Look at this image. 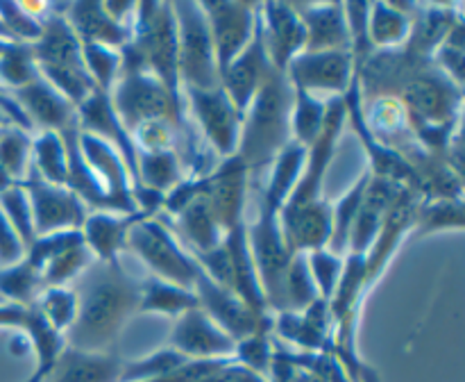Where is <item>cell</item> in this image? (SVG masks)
I'll use <instances>...</instances> for the list:
<instances>
[{"instance_id":"obj_1","label":"cell","mask_w":465,"mask_h":382,"mask_svg":"<svg viewBox=\"0 0 465 382\" xmlns=\"http://www.w3.org/2000/svg\"><path fill=\"white\" fill-rule=\"evenodd\" d=\"M77 314L64 335L68 348L84 353H109L123 327L139 314L141 280L132 277L118 262H98L75 280Z\"/></svg>"},{"instance_id":"obj_2","label":"cell","mask_w":465,"mask_h":382,"mask_svg":"<svg viewBox=\"0 0 465 382\" xmlns=\"http://www.w3.org/2000/svg\"><path fill=\"white\" fill-rule=\"evenodd\" d=\"M293 86L286 73L271 68L248 105L241 126L239 157L248 168L250 194H257L277 155L293 141L291 136Z\"/></svg>"},{"instance_id":"obj_3","label":"cell","mask_w":465,"mask_h":382,"mask_svg":"<svg viewBox=\"0 0 465 382\" xmlns=\"http://www.w3.org/2000/svg\"><path fill=\"white\" fill-rule=\"evenodd\" d=\"M398 98L407 109L418 144L430 155L448 159L450 146L461 135L463 86L431 62L404 85Z\"/></svg>"},{"instance_id":"obj_4","label":"cell","mask_w":465,"mask_h":382,"mask_svg":"<svg viewBox=\"0 0 465 382\" xmlns=\"http://www.w3.org/2000/svg\"><path fill=\"white\" fill-rule=\"evenodd\" d=\"M150 73L177 100H184L177 71V23L173 3H136L132 36L121 48V75Z\"/></svg>"},{"instance_id":"obj_5","label":"cell","mask_w":465,"mask_h":382,"mask_svg":"<svg viewBox=\"0 0 465 382\" xmlns=\"http://www.w3.org/2000/svg\"><path fill=\"white\" fill-rule=\"evenodd\" d=\"M62 9L64 3H50V14L44 18V30L30 50L39 75L77 109L98 89L82 62L80 39L68 25Z\"/></svg>"},{"instance_id":"obj_6","label":"cell","mask_w":465,"mask_h":382,"mask_svg":"<svg viewBox=\"0 0 465 382\" xmlns=\"http://www.w3.org/2000/svg\"><path fill=\"white\" fill-rule=\"evenodd\" d=\"M127 250H132L154 277H162L184 289L193 291L195 280L203 273L193 255L182 248L175 232L162 214L132 226L127 235Z\"/></svg>"},{"instance_id":"obj_7","label":"cell","mask_w":465,"mask_h":382,"mask_svg":"<svg viewBox=\"0 0 465 382\" xmlns=\"http://www.w3.org/2000/svg\"><path fill=\"white\" fill-rule=\"evenodd\" d=\"M177 23V71L182 89H216L221 86L212 35L200 3L175 0Z\"/></svg>"},{"instance_id":"obj_8","label":"cell","mask_w":465,"mask_h":382,"mask_svg":"<svg viewBox=\"0 0 465 382\" xmlns=\"http://www.w3.org/2000/svg\"><path fill=\"white\" fill-rule=\"evenodd\" d=\"M248 246L268 312L277 314L282 305V285H284L286 268L295 253L286 246L284 235H282L280 214L268 209L259 200L257 216L248 221Z\"/></svg>"},{"instance_id":"obj_9","label":"cell","mask_w":465,"mask_h":382,"mask_svg":"<svg viewBox=\"0 0 465 382\" xmlns=\"http://www.w3.org/2000/svg\"><path fill=\"white\" fill-rule=\"evenodd\" d=\"M114 109L123 126L134 130L136 126L154 118H171L177 126H189L191 118L186 114L184 100H177L157 77L150 73L136 75H121L109 94Z\"/></svg>"},{"instance_id":"obj_10","label":"cell","mask_w":465,"mask_h":382,"mask_svg":"<svg viewBox=\"0 0 465 382\" xmlns=\"http://www.w3.org/2000/svg\"><path fill=\"white\" fill-rule=\"evenodd\" d=\"M182 96H184L186 114L198 127L200 136L207 141L209 148L221 159L239 153L243 114L236 109L230 96L223 91V86H216V89H182Z\"/></svg>"},{"instance_id":"obj_11","label":"cell","mask_w":465,"mask_h":382,"mask_svg":"<svg viewBox=\"0 0 465 382\" xmlns=\"http://www.w3.org/2000/svg\"><path fill=\"white\" fill-rule=\"evenodd\" d=\"M25 262L39 273L41 289L68 286L94 264V255L86 248L82 230H64L41 235L32 241Z\"/></svg>"},{"instance_id":"obj_12","label":"cell","mask_w":465,"mask_h":382,"mask_svg":"<svg viewBox=\"0 0 465 382\" xmlns=\"http://www.w3.org/2000/svg\"><path fill=\"white\" fill-rule=\"evenodd\" d=\"M200 309L234 341L248 339L252 335H272V314L259 312L245 303L239 294L216 285L204 271L193 286Z\"/></svg>"},{"instance_id":"obj_13","label":"cell","mask_w":465,"mask_h":382,"mask_svg":"<svg viewBox=\"0 0 465 382\" xmlns=\"http://www.w3.org/2000/svg\"><path fill=\"white\" fill-rule=\"evenodd\" d=\"M21 186L25 189L27 200H30L36 236L64 230H80L84 226L89 209L68 186L50 185L32 166L27 168Z\"/></svg>"},{"instance_id":"obj_14","label":"cell","mask_w":465,"mask_h":382,"mask_svg":"<svg viewBox=\"0 0 465 382\" xmlns=\"http://www.w3.org/2000/svg\"><path fill=\"white\" fill-rule=\"evenodd\" d=\"M200 7L207 18L218 73H223L252 41L257 30L259 3L212 0V3H200Z\"/></svg>"},{"instance_id":"obj_15","label":"cell","mask_w":465,"mask_h":382,"mask_svg":"<svg viewBox=\"0 0 465 382\" xmlns=\"http://www.w3.org/2000/svg\"><path fill=\"white\" fill-rule=\"evenodd\" d=\"M204 198L223 235L248 226L245 214L250 200V177L239 155L221 159V164L204 177Z\"/></svg>"},{"instance_id":"obj_16","label":"cell","mask_w":465,"mask_h":382,"mask_svg":"<svg viewBox=\"0 0 465 382\" xmlns=\"http://www.w3.org/2000/svg\"><path fill=\"white\" fill-rule=\"evenodd\" d=\"M291 86L302 89L321 98H339L350 89L354 80V59L350 50H325V53H302L286 66Z\"/></svg>"},{"instance_id":"obj_17","label":"cell","mask_w":465,"mask_h":382,"mask_svg":"<svg viewBox=\"0 0 465 382\" xmlns=\"http://www.w3.org/2000/svg\"><path fill=\"white\" fill-rule=\"evenodd\" d=\"M420 200H422L420 196H418L416 191L407 189V186H400L398 194H395L393 205H391L389 214H386L375 241H372V246L368 248V253L363 255V257H366L368 291H371L372 285H377L381 273L386 271L389 262L393 259L395 250H398L400 246H402V241L413 232V226H416V212Z\"/></svg>"},{"instance_id":"obj_18","label":"cell","mask_w":465,"mask_h":382,"mask_svg":"<svg viewBox=\"0 0 465 382\" xmlns=\"http://www.w3.org/2000/svg\"><path fill=\"white\" fill-rule=\"evenodd\" d=\"M77 141H80V150L84 155L86 164L100 180L103 189L107 191L114 209L118 214H134V185H132L130 168H127L121 153L100 136L82 132L80 127H77Z\"/></svg>"},{"instance_id":"obj_19","label":"cell","mask_w":465,"mask_h":382,"mask_svg":"<svg viewBox=\"0 0 465 382\" xmlns=\"http://www.w3.org/2000/svg\"><path fill=\"white\" fill-rule=\"evenodd\" d=\"M259 27L266 57L275 71L286 73L291 59L304 50V25L291 3H259Z\"/></svg>"},{"instance_id":"obj_20","label":"cell","mask_w":465,"mask_h":382,"mask_svg":"<svg viewBox=\"0 0 465 382\" xmlns=\"http://www.w3.org/2000/svg\"><path fill=\"white\" fill-rule=\"evenodd\" d=\"M168 346L186 359H232L236 341L198 307L175 318Z\"/></svg>"},{"instance_id":"obj_21","label":"cell","mask_w":465,"mask_h":382,"mask_svg":"<svg viewBox=\"0 0 465 382\" xmlns=\"http://www.w3.org/2000/svg\"><path fill=\"white\" fill-rule=\"evenodd\" d=\"M14 103L21 107L30 123L32 132H64L66 127L77 126L75 105L68 103L54 86H50L44 77H36L30 85L16 91H9Z\"/></svg>"},{"instance_id":"obj_22","label":"cell","mask_w":465,"mask_h":382,"mask_svg":"<svg viewBox=\"0 0 465 382\" xmlns=\"http://www.w3.org/2000/svg\"><path fill=\"white\" fill-rule=\"evenodd\" d=\"M272 332L300 353H327L331 344L330 305L316 298L302 312L272 314Z\"/></svg>"},{"instance_id":"obj_23","label":"cell","mask_w":465,"mask_h":382,"mask_svg":"<svg viewBox=\"0 0 465 382\" xmlns=\"http://www.w3.org/2000/svg\"><path fill=\"white\" fill-rule=\"evenodd\" d=\"M77 127L82 132H89V135L100 136L103 141H107L109 146L121 153V157L125 159L127 168H130L132 185L136 186V146L132 139L130 130L123 126V121L118 118L116 109H114L109 94L104 91H94L84 103L77 107Z\"/></svg>"},{"instance_id":"obj_24","label":"cell","mask_w":465,"mask_h":382,"mask_svg":"<svg viewBox=\"0 0 465 382\" xmlns=\"http://www.w3.org/2000/svg\"><path fill=\"white\" fill-rule=\"evenodd\" d=\"M282 235L293 253H313L330 246L331 200L318 198L313 203L280 212Z\"/></svg>"},{"instance_id":"obj_25","label":"cell","mask_w":465,"mask_h":382,"mask_svg":"<svg viewBox=\"0 0 465 382\" xmlns=\"http://www.w3.org/2000/svg\"><path fill=\"white\" fill-rule=\"evenodd\" d=\"M271 62L266 57V50H263V39H262V27H259V9H257V30H254L252 41L248 44V48L221 73V86L227 96H230L232 103L236 105L241 114H245L248 105L252 103L254 94L262 86L263 77L271 71Z\"/></svg>"},{"instance_id":"obj_26","label":"cell","mask_w":465,"mask_h":382,"mask_svg":"<svg viewBox=\"0 0 465 382\" xmlns=\"http://www.w3.org/2000/svg\"><path fill=\"white\" fill-rule=\"evenodd\" d=\"M64 16L68 25L77 35L80 44H98L107 48L121 50L130 41L132 27L123 25L112 16L98 0H77V3H64Z\"/></svg>"},{"instance_id":"obj_27","label":"cell","mask_w":465,"mask_h":382,"mask_svg":"<svg viewBox=\"0 0 465 382\" xmlns=\"http://www.w3.org/2000/svg\"><path fill=\"white\" fill-rule=\"evenodd\" d=\"M293 7L304 25L307 53L350 50V27L343 3H304Z\"/></svg>"},{"instance_id":"obj_28","label":"cell","mask_w":465,"mask_h":382,"mask_svg":"<svg viewBox=\"0 0 465 382\" xmlns=\"http://www.w3.org/2000/svg\"><path fill=\"white\" fill-rule=\"evenodd\" d=\"M411 14V32L407 48L420 57L431 59L454 25L463 21V5H407Z\"/></svg>"},{"instance_id":"obj_29","label":"cell","mask_w":465,"mask_h":382,"mask_svg":"<svg viewBox=\"0 0 465 382\" xmlns=\"http://www.w3.org/2000/svg\"><path fill=\"white\" fill-rule=\"evenodd\" d=\"M145 214H116V212H91L86 214L84 226L80 227L86 248L98 262H118V255L127 250V235L132 226L143 221Z\"/></svg>"},{"instance_id":"obj_30","label":"cell","mask_w":465,"mask_h":382,"mask_svg":"<svg viewBox=\"0 0 465 382\" xmlns=\"http://www.w3.org/2000/svg\"><path fill=\"white\" fill-rule=\"evenodd\" d=\"M125 359L116 353H84L64 348L44 382H121Z\"/></svg>"},{"instance_id":"obj_31","label":"cell","mask_w":465,"mask_h":382,"mask_svg":"<svg viewBox=\"0 0 465 382\" xmlns=\"http://www.w3.org/2000/svg\"><path fill=\"white\" fill-rule=\"evenodd\" d=\"M398 189L400 186L393 185V182H386L371 176L366 196H363V203L361 207H359L357 218H354L352 235H350L348 244V255L368 253V248H371L372 241H375L377 232H380L381 223H384L386 214H389L391 205H393Z\"/></svg>"},{"instance_id":"obj_32","label":"cell","mask_w":465,"mask_h":382,"mask_svg":"<svg viewBox=\"0 0 465 382\" xmlns=\"http://www.w3.org/2000/svg\"><path fill=\"white\" fill-rule=\"evenodd\" d=\"M304 159H307V148H302L300 144L291 141V144L277 155L275 162H272L262 189L254 194V200H259V203L266 205L268 209L280 214V209L284 207L291 191H293L295 182H298L300 173H302Z\"/></svg>"},{"instance_id":"obj_33","label":"cell","mask_w":465,"mask_h":382,"mask_svg":"<svg viewBox=\"0 0 465 382\" xmlns=\"http://www.w3.org/2000/svg\"><path fill=\"white\" fill-rule=\"evenodd\" d=\"M171 230L175 232V236H182L189 244L191 255H200L216 248V246H221L223 236H225L216 218H213L204 194L198 196L191 205H186L177 216H173Z\"/></svg>"},{"instance_id":"obj_34","label":"cell","mask_w":465,"mask_h":382,"mask_svg":"<svg viewBox=\"0 0 465 382\" xmlns=\"http://www.w3.org/2000/svg\"><path fill=\"white\" fill-rule=\"evenodd\" d=\"M368 41L372 50L402 48L411 32V14L407 5L372 3L368 5Z\"/></svg>"},{"instance_id":"obj_35","label":"cell","mask_w":465,"mask_h":382,"mask_svg":"<svg viewBox=\"0 0 465 382\" xmlns=\"http://www.w3.org/2000/svg\"><path fill=\"white\" fill-rule=\"evenodd\" d=\"M198 296L195 291L177 286L162 277L148 276L141 280L139 294V312L145 314H163V317L177 318L189 309H198Z\"/></svg>"},{"instance_id":"obj_36","label":"cell","mask_w":465,"mask_h":382,"mask_svg":"<svg viewBox=\"0 0 465 382\" xmlns=\"http://www.w3.org/2000/svg\"><path fill=\"white\" fill-rule=\"evenodd\" d=\"M21 332L27 337L30 348L35 350L36 355L35 371L41 373L45 380V376L53 371L54 362L59 359L62 350L66 348V339H64L62 332L54 330V327L45 321L44 314H41L35 305H30V307L25 309V323H23Z\"/></svg>"},{"instance_id":"obj_37","label":"cell","mask_w":465,"mask_h":382,"mask_svg":"<svg viewBox=\"0 0 465 382\" xmlns=\"http://www.w3.org/2000/svg\"><path fill=\"white\" fill-rule=\"evenodd\" d=\"M184 168L175 153H136V189H150L166 196L184 180Z\"/></svg>"},{"instance_id":"obj_38","label":"cell","mask_w":465,"mask_h":382,"mask_svg":"<svg viewBox=\"0 0 465 382\" xmlns=\"http://www.w3.org/2000/svg\"><path fill=\"white\" fill-rule=\"evenodd\" d=\"M368 182H371V171L363 173L336 203H331V236L330 246H327V250H331V253L343 255V257L348 255L350 235H352L354 218L361 207L363 196H366Z\"/></svg>"},{"instance_id":"obj_39","label":"cell","mask_w":465,"mask_h":382,"mask_svg":"<svg viewBox=\"0 0 465 382\" xmlns=\"http://www.w3.org/2000/svg\"><path fill=\"white\" fill-rule=\"evenodd\" d=\"M327 100L307 94L293 86V109H291V136L302 148H312L313 141L321 136L327 118Z\"/></svg>"},{"instance_id":"obj_40","label":"cell","mask_w":465,"mask_h":382,"mask_svg":"<svg viewBox=\"0 0 465 382\" xmlns=\"http://www.w3.org/2000/svg\"><path fill=\"white\" fill-rule=\"evenodd\" d=\"M30 166L50 185L66 186V146L62 132H36L32 135Z\"/></svg>"},{"instance_id":"obj_41","label":"cell","mask_w":465,"mask_h":382,"mask_svg":"<svg viewBox=\"0 0 465 382\" xmlns=\"http://www.w3.org/2000/svg\"><path fill=\"white\" fill-rule=\"evenodd\" d=\"M318 296L316 285L312 280V273L307 266V255L295 253L291 259L289 268H286L284 285H282V305L280 312H302L313 303Z\"/></svg>"},{"instance_id":"obj_42","label":"cell","mask_w":465,"mask_h":382,"mask_svg":"<svg viewBox=\"0 0 465 382\" xmlns=\"http://www.w3.org/2000/svg\"><path fill=\"white\" fill-rule=\"evenodd\" d=\"M463 221V200H420L411 235L425 236L430 232L461 230Z\"/></svg>"},{"instance_id":"obj_43","label":"cell","mask_w":465,"mask_h":382,"mask_svg":"<svg viewBox=\"0 0 465 382\" xmlns=\"http://www.w3.org/2000/svg\"><path fill=\"white\" fill-rule=\"evenodd\" d=\"M32 132L16 126H5L0 130V171L7 173L14 182H21L30 168Z\"/></svg>"},{"instance_id":"obj_44","label":"cell","mask_w":465,"mask_h":382,"mask_svg":"<svg viewBox=\"0 0 465 382\" xmlns=\"http://www.w3.org/2000/svg\"><path fill=\"white\" fill-rule=\"evenodd\" d=\"M41 291L39 273L25 262V257L12 266L0 268V296L7 303L30 307Z\"/></svg>"},{"instance_id":"obj_45","label":"cell","mask_w":465,"mask_h":382,"mask_svg":"<svg viewBox=\"0 0 465 382\" xmlns=\"http://www.w3.org/2000/svg\"><path fill=\"white\" fill-rule=\"evenodd\" d=\"M32 305L44 314V318L54 330L66 335L68 327L75 321L77 294L73 286H48V289L39 291Z\"/></svg>"},{"instance_id":"obj_46","label":"cell","mask_w":465,"mask_h":382,"mask_svg":"<svg viewBox=\"0 0 465 382\" xmlns=\"http://www.w3.org/2000/svg\"><path fill=\"white\" fill-rule=\"evenodd\" d=\"M186 362H191V359H186L184 355L166 346V348L154 350V353L145 355V357L123 364L121 382H145L154 380V377H163L168 373L177 371L180 367H184Z\"/></svg>"},{"instance_id":"obj_47","label":"cell","mask_w":465,"mask_h":382,"mask_svg":"<svg viewBox=\"0 0 465 382\" xmlns=\"http://www.w3.org/2000/svg\"><path fill=\"white\" fill-rule=\"evenodd\" d=\"M82 62L95 89L112 94L121 71V50L98 44H82Z\"/></svg>"},{"instance_id":"obj_48","label":"cell","mask_w":465,"mask_h":382,"mask_svg":"<svg viewBox=\"0 0 465 382\" xmlns=\"http://www.w3.org/2000/svg\"><path fill=\"white\" fill-rule=\"evenodd\" d=\"M36 77H39V71H36L30 45L9 44L0 55V86L5 91H16Z\"/></svg>"},{"instance_id":"obj_49","label":"cell","mask_w":465,"mask_h":382,"mask_svg":"<svg viewBox=\"0 0 465 382\" xmlns=\"http://www.w3.org/2000/svg\"><path fill=\"white\" fill-rule=\"evenodd\" d=\"M0 209H3V214L7 216V221L12 223V227L16 230L18 239L23 241L27 253L32 241L36 239V232H35V223H32L30 200H27V194L21 186V182H14L12 186L0 191Z\"/></svg>"},{"instance_id":"obj_50","label":"cell","mask_w":465,"mask_h":382,"mask_svg":"<svg viewBox=\"0 0 465 382\" xmlns=\"http://www.w3.org/2000/svg\"><path fill=\"white\" fill-rule=\"evenodd\" d=\"M0 21L12 44L32 45L44 30V18L35 16L25 3H0Z\"/></svg>"},{"instance_id":"obj_51","label":"cell","mask_w":465,"mask_h":382,"mask_svg":"<svg viewBox=\"0 0 465 382\" xmlns=\"http://www.w3.org/2000/svg\"><path fill=\"white\" fill-rule=\"evenodd\" d=\"M343 255H336L327 248L307 253L309 273H312V280L322 300H330L331 294H334L336 285L341 280V273H343Z\"/></svg>"},{"instance_id":"obj_52","label":"cell","mask_w":465,"mask_h":382,"mask_svg":"<svg viewBox=\"0 0 465 382\" xmlns=\"http://www.w3.org/2000/svg\"><path fill=\"white\" fill-rule=\"evenodd\" d=\"M272 355H275V346H272L271 335H252L248 339L236 341L234 346V359L236 364L245 367L248 371L257 373V376L268 377V371H271Z\"/></svg>"},{"instance_id":"obj_53","label":"cell","mask_w":465,"mask_h":382,"mask_svg":"<svg viewBox=\"0 0 465 382\" xmlns=\"http://www.w3.org/2000/svg\"><path fill=\"white\" fill-rule=\"evenodd\" d=\"M431 62L439 71H443L450 80L463 86V64H465V25L463 21L452 27L448 39L436 48Z\"/></svg>"},{"instance_id":"obj_54","label":"cell","mask_w":465,"mask_h":382,"mask_svg":"<svg viewBox=\"0 0 465 382\" xmlns=\"http://www.w3.org/2000/svg\"><path fill=\"white\" fill-rule=\"evenodd\" d=\"M23 257H25V246L0 209V268L18 264Z\"/></svg>"},{"instance_id":"obj_55","label":"cell","mask_w":465,"mask_h":382,"mask_svg":"<svg viewBox=\"0 0 465 382\" xmlns=\"http://www.w3.org/2000/svg\"><path fill=\"white\" fill-rule=\"evenodd\" d=\"M198 382H268V380L266 377L257 376V373L248 371V368L241 367V364H236L234 359H230V362H225L221 368H216V371L209 373V376H204L203 380Z\"/></svg>"},{"instance_id":"obj_56","label":"cell","mask_w":465,"mask_h":382,"mask_svg":"<svg viewBox=\"0 0 465 382\" xmlns=\"http://www.w3.org/2000/svg\"><path fill=\"white\" fill-rule=\"evenodd\" d=\"M0 112H3L5 116L9 118V123H12V126L21 127V130L32 132V127H30V123H27L25 114L21 112V107L14 103V98L9 96V91H5L3 86H0Z\"/></svg>"},{"instance_id":"obj_57","label":"cell","mask_w":465,"mask_h":382,"mask_svg":"<svg viewBox=\"0 0 465 382\" xmlns=\"http://www.w3.org/2000/svg\"><path fill=\"white\" fill-rule=\"evenodd\" d=\"M25 309L27 307L12 303L0 305V327H16V330H21L23 323H25Z\"/></svg>"},{"instance_id":"obj_58","label":"cell","mask_w":465,"mask_h":382,"mask_svg":"<svg viewBox=\"0 0 465 382\" xmlns=\"http://www.w3.org/2000/svg\"><path fill=\"white\" fill-rule=\"evenodd\" d=\"M302 371H304V368H302ZM304 382H327V380L322 376H318V373L307 371V380H304Z\"/></svg>"},{"instance_id":"obj_59","label":"cell","mask_w":465,"mask_h":382,"mask_svg":"<svg viewBox=\"0 0 465 382\" xmlns=\"http://www.w3.org/2000/svg\"><path fill=\"white\" fill-rule=\"evenodd\" d=\"M25 382H44V376H41V373H32V377H27Z\"/></svg>"},{"instance_id":"obj_60","label":"cell","mask_w":465,"mask_h":382,"mask_svg":"<svg viewBox=\"0 0 465 382\" xmlns=\"http://www.w3.org/2000/svg\"><path fill=\"white\" fill-rule=\"evenodd\" d=\"M0 39H5V41H9V36H7V32H5V25H3V21H0Z\"/></svg>"},{"instance_id":"obj_61","label":"cell","mask_w":465,"mask_h":382,"mask_svg":"<svg viewBox=\"0 0 465 382\" xmlns=\"http://www.w3.org/2000/svg\"><path fill=\"white\" fill-rule=\"evenodd\" d=\"M0 126H12V123H9V118L5 116L3 112H0Z\"/></svg>"},{"instance_id":"obj_62","label":"cell","mask_w":465,"mask_h":382,"mask_svg":"<svg viewBox=\"0 0 465 382\" xmlns=\"http://www.w3.org/2000/svg\"><path fill=\"white\" fill-rule=\"evenodd\" d=\"M9 44H12V41H5V39H0V55L5 53V48H7Z\"/></svg>"},{"instance_id":"obj_63","label":"cell","mask_w":465,"mask_h":382,"mask_svg":"<svg viewBox=\"0 0 465 382\" xmlns=\"http://www.w3.org/2000/svg\"><path fill=\"white\" fill-rule=\"evenodd\" d=\"M5 303H7V300H5V298H3V296H0V305H5Z\"/></svg>"},{"instance_id":"obj_64","label":"cell","mask_w":465,"mask_h":382,"mask_svg":"<svg viewBox=\"0 0 465 382\" xmlns=\"http://www.w3.org/2000/svg\"><path fill=\"white\" fill-rule=\"evenodd\" d=\"M3 127H5V126H0V130H3Z\"/></svg>"}]
</instances>
